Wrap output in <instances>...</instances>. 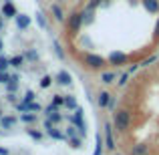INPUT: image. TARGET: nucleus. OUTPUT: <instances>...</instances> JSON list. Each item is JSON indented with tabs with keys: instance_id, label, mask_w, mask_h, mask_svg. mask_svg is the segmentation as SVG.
I'll return each instance as SVG.
<instances>
[{
	"instance_id": "nucleus-1",
	"label": "nucleus",
	"mask_w": 159,
	"mask_h": 155,
	"mask_svg": "<svg viewBox=\"0 0 159 155\" xmlns=\"http://www.w3.org/2000/svg\"><path fill=\"white\" fill-rule=\"evenodd\" d=\"M113 123H115V129L121 133H125L131 125V113L127 109H117L115 111V117H113Z\"/></svg>"
},
{
	"instance_id": "nucleus-13",
	"label": "nucleus",
	"mask_w": 159,
	"mask_h": 155,
	"mask_svg": "<svg viewBox=\"0 0 159 155\" xmlns=\"http://www.w3.org/2000/svg\"><path fill=\"white\" fill-rule=\"evenodd\" d=\"M47 115V119L51 121L52 125H58L62 121V115H61V109H57V111H51V113H44Z\"/></svg>"
},
{
	"instance_id": "nucleus-2",
	"label": "nucleus",
	"mask_w": 159,
	"mask_h": 155,
	"mask_svg": "<svg viewBox=\"0 0 159 155\" xmlns=\"http://www.w3.org/2000/svg\"><path fill=\"white\" fill-rule=\"evenodd\" d=\"M85 65L89 66V69H93V71H97V69H103L105 66V58L103 57H99V54H93V52H89V54H85Z\"/></svg>"
},
{
	"instance_id": "nucleus-23",
	"label": "nucleus",
	"mask_w": 159,
	"mask_h": 155,
	"mask_svg": "<svg viewBox=\"0 0 159 155\" xmlns=\"http://www.w3.org/2000/svg\"><path fill=\"white\" fill-rule=\"evenodd\" d=\"M70 147L81 149L83 147V139H81V137H70Z\"/></svg>"
},
{
	"instance_id": "nucleus-8",
	"label": "nucleus",
	"mask_w": 159,
	"mask_h": 155,
	"mask_svg": "<svg viewBox=\"0 0 159 155\" xmlns=\"http://www.w3.org/2000/svg\"><path fill=\"white\" fill-rule=\"evenodd\" d=\"M57 83H58V85H62V87H69L70 83H73V77H70L69 71L61 69V71L57 73Z\"/></svg>"
},
{
	"instance_id": "nucleus-36",
	"label": "nucleus",
	"mask_w": 159,
	"mask_h": 155,
	"mask_svg": "<svg viewBox=\"0 0 159 155\" xmlns=\"http://www.w3.org/2000/svg\"><path fill=\"white\" fill-rule=\"evenodd\" d=\"M2 117H4V111H2V109H0V119H2Z\"/></svg>"
},
{
	"instance_id": "nucleus-27",
	"label": "nucleus",
	"mask_w": 159,
	"mask_h": 155,
	"mask_svg": "<svg viewBox=\"0 0 159 155\" xmlns=\"http://www.w3.org/2000/svg\"><path fill=\"white\" fill-rule=\"evenodd\" d=\"M8 65H10V62H8V58L6 57H0V73H4V71L8 69Z\"/></svg>"
},
{
	"instance_id": "nucleus-14",
	"label": "nucleus",
	"mask_w": 159,
	"mask_h": 155,
	"mask_svg": "<svg viewBox=\"0 0 159 155\" xmlns=\"http://www.w3.org/2000/svg\"><path fill=\"white\" fill-rule=\"evenodd\" d=\"M51 12H52L54 20H58V22H62V20H65V12H62V8L58 6V4H52V6H51Z\"/></svg>"
},
{
	"instance_id": "nucleus-28",
	"label": "nucleus",
	"mask_w": 159,
	"mask_h": 155,
	"mask_svg": "<svg viewBox=\"0 0 159 155\" xmlns=\"http://www.w3.org/2000/svg\"><path fill=\"white\" fill-rule=\"evenodd\" d=\"M66 135H69V137H75V135H77V127H75V125L66 127Z\"/></svg>"
},
{
	"instance_id": "nucleus-9",
	"label": "nucleus",
	"mask_w": 159,
	"mask_h": 155,
	"mask_svg": "<svg viewBox=\"0 0 159 155\" xmlns=\"http://www.w3.org/2000/svg\"><path fill=\"white\" fill-rule=\"evenodd\" d=\"M2 14H4V18H14L18 12H16V6L10 2V0H6V2L2 4Z\"/></svg>"
},
{
	"instance_id": "nucleus-35",
	"label": "nucleus",
	"mask_w": 159,
	"mask_h": 155,
	"mask_svg": "<svg viewBox=\"0 0 159 155\" xmlns=\"http://www.w3.org/2000/svg\"><path fill=\"white\" fill-rule=\"evenodd\" d=\"M0 155H8V149H2V147H0Z\"/></svg>"
},
{
	"instance_id": "nucleus-6",
	"label": "nucleus",
	"mask_w": 159,
	"mask_h": 155,
	"mask_svg": "<svg viewBox=\"0 0 159 155\" xmlns=\"http://www.w3.org/2000/svg\"><path fill=\"white\" fill-rule=\"evenodd\" d=\"M44 127H47V133H48V137H51V139H54V141H62V139H65L62 131H58V129L54 127L48 119H44Z\"/></svg>"
},
{
	"instance_id": "nucleus-25",
	"label": "nucleus",
	"mask_w": 159,
	"mask_h": 155,
	"mask_svg": "<svg viewBox=\"0 0 159 155\" xmlns=\"http://www.w3.org/2000/svg\"><path fill=\"white\" fill-rule=\"evenodd\" d=\"M93 155H103V141H101V137H97V145H95Z\"/></svg>"
},
{
	"instance_id": "nucleus-33",
	"label": "nucleus",
	"mask_w": 159,
	"mask_h": 155,
	"mask_svg": "<svg viewBox=\"0 0 159 155\" xmlns=\"http://www.w3.org/2000/svg\"><path fill=\"white\" fill-rule=\"evenodd\" d=\"M8 101H10V103H16V97H14V93H8Z\"/></svg>"
},
{
	"instance_id": "nucleus-22",
	"label": "nucleus",
	"mask_w": 159,
	"mask_h": 155,
	"mask_svg": "<svg viewBox=\"0 0 159 155\" xmlns=\"http://www.w3.org/2000/svg\"><path fill=\"white\" fill-rule=\"evenodd\" d=\"M26 133H28V137H32L34 141H40V139H43V133H40V131H34V129H26Z\"/></svg>"
},
{
	"instance_id": "nucleus-20",
	"label": "nucleus",
	"mask_w": 159,
	"mask_h": 155,
	"mask_svg": "<svg viewBox=\"0 0 159 155\" xmlns=\"http://www.w3.org/2000/svg\"><path fill=\"white\" fill-rule=\"evenodd\" d=\"M8 62H10L12 66H20L24 62V57L22 54H16V57H12V58H8Z\"/></svg>"
},
{
	"instance_id": "nucleus-30",
	"label": "nucleus",
	"mask_w": 159,
	"mask_h": 155,
	"mask_svg": "<svg viewBox=\"0 0 159 155\" xmlns=\"http://www.w3.org/2000/svg\"><path fill=\"white\" fill-rule=\"evenodd\" d=\"M127 81H129V75H127V73H125V75H121V77H119V87H123Z\"/></svg>"
},
{
	"instance_id": "nucleus-16",
	"label": "nucleus",
	"mask_w": 159,
	"mask_h": 155,
	"mask_svg": "<svg viewBox=\"0 0 159 155\" xmlns=\"http://www.w3.org/2000/svg\"><path fill=\"white\" fill-rule=\"evenodd\" d=\"M109 101H111V95L107 93V91H103V93H99V107L101 109H107L109 107Z\"/></svg>"
},
{
	"instance_id": "nucleus-17",
	"label": "nucleus",
	"mask_w": 159,
	"mask_h": 155,
	"mask_svg": "<svg viewBox=\"0 0 159 155\" xmlns=\"http://www.w3.org/2000/svg\"><path fill=\"white\" fill-rule=\"evenodd\" d=\"M147 145L145 143H137L135 147H133V151H131V155H147Z\"/></svg>"
},
{
	"instance_id": "nucleus-4",
	"label": "nucleus",
	"mask_w": 159,
	"mask_h": 155,
	"mask_svg": "<svg viewBox=\"0 0 159 155\" xmlns=\"http://www.w3.org/2000/svg\"><path fill=\"white\" fill-rule=\"evenodd\" d=\"M83 12H73L70 14V18H69V32L70 34H77L79 30H81V26H83Z\"/></svg>"
},
{
	"instance_id": "nucleus-12",
	"label": "nucleus",
	"mask_w": 159,
	"mask_h": 155,
	"mask_svg": "<svg viewBox=\"0 0 159 155\" xmlns=\"http://www.w3.org/2000/svg\"><path fill=\"white\" fill-rule=\"evenodd\" d=\"M14 125H16V117L14 115H4L2 117V119H0V127H2V129H12V127H14Z\"/></svg>"
},
{
	"instance_id": "nucleus-29",
	"label": "nucleus",
	"mask_w": 159,
	"mask_h": 155,
	"mask_svg": "<svg viewBox=\"0 0 159 155\" xmlns=\"http://www.w3.org/2000/svg\"><path fill=\"white\" fill-rule=\"evenodd\" d=\"M36 22H39V26H40V28H44V26H47V22H44V18H43V14H40V12L36 14Z\"/></svg>"
},
{
	"instance_id": "nucleus-15",
	"label": "nucleus",
	"mask_w": 159,
	"mask_h": 155,
	"mask_svg": "<svg viewBox=\"0 0 159 155\" xmlns=\"http://www.w3.org/2000/svg\"><path fill=\"white\" fill-rule=\"evenodd\" d=\"M62 107H66V109H70V111H75V109L79 107L77 97H75V95H66V97H65V105H62Z\"/></svg>"
},
{
	"instance_id": "nucleus-5",
	"label": "nucleus",
	"mask_w": 159,
	"mask_h": 155,
	"mask_svg": "<svg viewBox=\"0 0 159 155\" xmlns=\"http://www.w3.org/2000/svg\"><path fill=\"white\" fill-rule=\"evenodd\" d=\"M109 65H113V66H121V65H127V61H129V57L125 52H121V51H113V52H109Z\"/></svg>"
},
{
	"instance_id": "nucleus-7",
	"label": "nucleus",
	"mask_w": 159,
	"mask_h": 155,
	"mask_svg": "<svg viewBox=\"0 0 159 155\" xmlns=\"http://www.w3.org/2000/svg\"><path fill=\"white\" fill-rule=\"evenodd\" d=\"M105 147L109 149V151H113V149H115V139H113V127H111V123H105Z\"/></svg>"
},
{
	"instance_id": "nucleus-32",
	"label": "nucleus",
	"mask_w": 159,
	"mask_h": 155,
	"mask_svg": "<svg viewBox=\"0 0 159 155\" xmlns=\"http://www.w3.org/2000/svg\"><path fill=\"white\" fill-rule=\"evenodd\" d=\"M24 57H28V58H32V61H36V58H39V57H36V52H26V54H24Z\"/></svg>"
},
{
	"instance_id": "nucleus-21",
	"label": "nucleus",
	"mask_w": 159,
	"mask_h": 155,
	"mask_svg": "<svg viewBox=\"0 0 159 155\" xmlns=\"http://www.w3.org/2000/svg\"><path fill=\"white\" fill-rule=\"evenodd\" d=\"M101 81L105 83V85H111V83L115 81V73H103L101 75Z\"/></svg>"
},
{
	"instance_id": "nucleus-19",
	"label": "nucleus",
	"mask_w": 159,
	"mask_h": 155,
	"mask_svg": "<svg viewBox=\"0 0 159 155\" xmlns=\"http://www.w3.org/2000/svg\"><path fill=\"white\" fill-rule=\"evenodd\" d=\"M20 119L28 125V123H34V121H36V115H34V113H22V115H20Z\"/></svg>"
},
{
	"instance_id": "nucleus-11",
	"label": "nucleus",
	"mask_w": 159,
	"mask_h": 155,
	"mask_svg": "<svg viewBox=\"0 0 159 155\" xmlns=\"http://www.w3.org/2000/svg\"><path fill=\"white\" fill-rule=\"evenodd\" d=\"M141 4H143L145 10L151 12V14H157V12H159V2H157V0H141Z\"/></svg>"
},
{
	"instance_id": "nucleus-37",
	"label": "nucleus",
	"mask_w": 159,
	"mask_h": 155,
	"mask_svg": "<svg viewBox=\"0 0 159 155\" xmlns=\"http://www.w3.org/2000/svg\"><path fill=\"white\" fill-rule=\"evenodd\" d=\"M0 52H2V39H0Z\"/></svg>"
},
{
	"instance_id": "nucleus-31",
	"label": "nucleus",
	"mask_w": 159,
	"mask_h": 155,
	"mask_svg": "<svg viewBox=\"0 0 159 155\" xmlns=\"http://www.w3.org/2000/svg\"><path fill=\"white\" fill-rule=\"evenodd\" d=\"M8 79L10 77H8L6 73H0V83H8Z\"/></svg>"
},
{
	"instance_id": "nucleus-38",
	"label": "nucleus",
	"mask_w": 159,
	"mask_h": 155,
	"mask_svg": "<svg viewBox=\"0 0 159 155\" xmlns=\"http://www.w3.org/2000/svg\"><path fill=\"white\" fill-rule=\"evenodd\" d=\"M117 155H121V153H117Z\"/></svg>"
},
{
	"instance_id": "nucleus-3",
	"label": "nucleus",
	"mask_w": 159,
	"mask_h": 155,
	"mask_svg": "<svg viewBox=\"0 0 159 155\" xmlns=\"http://www.w3.org/2000/svg\"><path fill=\"white\" fill-rule=\"evenodd\" d=\"M70 121H73V125L79 129V131H81V135L85 137V133H87V125H85V117H83L81 107L75 109V113H73V117H70Z\"/></svg>"
},
{
	"instance_id": "nucleus-10",
	"label": "nucleus",
	"mask_w": 159,
	"mask_h": 155,
	"mask_svg": "<svg viewBox=\"0 0 159 155\" xmlns=\"http://www.w3.org/2000/svg\"><path fill=\"white\" fill-rule=\"evenodd\" d=\"M14 20H16V26H18V30H26V28L30 26V16H28V14H16Z\"/></svg>"
},
{
	"instance_id": "nucleus-24",
	"label": "nucleus",
	"mask_w": 159,
	"mask_h": 155,
	"mask_svg": "<svg viewBox=\"0 0 159 155\" xmlns=\"http://www.w3.org/2000/svg\"><path fill=\"white\" fill-rule=\"evenodd\" d=\"M52 105L61 109L62 105H65V97H61V95H54V97H52Z\"/></svg>"
},
{
	"instance_id": "nucleus-26",
	"label": "nucleus",
	"mask_w": 159,
	"mask_h": 155,
	"mask_svg": "<svg viewBox=\"0 0 159 155\" xmlns=\"http://www.w3.org/2000/svg\"><path fill=\"white\" fill-rule=\"evenodd\" d=\"M34 97H36V95H34V91H30V89H28L26 93H24V101H22V103H32V101H34Z\"/></svg>"
},
{
	"instance_id": "nucleus-18",
	"label": "nucleus",
	"mask_w": 159,
	"mask_h": 155,
	"mask_svg": "<svg viewBox=\"0 0 159 155\" xmlns=\"http://www.w3.org/2000/svg\"><path fill=\"white\" fill-rule=\"evenodd\" d=\"M39 85H40V89H48V87L52 85V77L51 75H44V77L39 81Z\"/></svg>"
},
{
	"instance_id": "nucleus-34",
	"label": "nucleus",
	"mask_w": 159,
	"mask_h": 155,
	"mask_svg": "<svg viewBox=\"0 0 159 155\" xmlns=\"http://www.w3.org/2000/svg\"><path fill=\"white\" fill-rule=\"evenodd\" d=\"M155 39H159V16H157V22H155Z\"/></svg>"
}]
</instances>
